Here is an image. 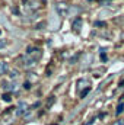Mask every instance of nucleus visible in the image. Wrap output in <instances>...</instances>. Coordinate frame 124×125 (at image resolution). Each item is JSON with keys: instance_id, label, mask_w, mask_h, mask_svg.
<instances>
[{"instance_id": "6e6552de", "label": "nucleus", "mask_w": 124, "mask_h": 125, "mask_svg": "<svg viewBox=\"0 0 124 125\" xmlns=\"http://www.w3.org/2000/svg\"><path fill=\"white\" fill-rule=\"evenodd\" d=\"M112 125H124V119H118V121H114Z\"/></svg>"}, {"instance_id": "39448f33", "label": "nucleus", "mask_w": 124, "mask_h": 125, "mask_svg": "<svg viewBox=\"0 0 124 125\" xmlns=\"http://www.w3.org/2000/svg\"><path fill=\"white\" fill-rule=\"evenodd\" d=\"M80 26H82V19H80V18H77V19L73 22V29H74V31H79V29H80Z\"/></svg>"}, {"instance_id": "20e7f679", "label": "nucleus", "mask_w": 124, "mask_h": 125, "mask_svg": "<svg viewBox=\"0 0 124 125\" xmlns=\"http://www.w3.org/2000/svg\"><path fill=\"white\" fill-rule=\"evenodd\" d=\"M7 71H9V65H7V62H0V76L7 74Z\"/></svg>"}, {"instance_id": "423d86ee", "label": "nucleus", "mask_w": 124, "mask_h": 125, "mask_svg": "<svg viewBox=\"0 0 124 125\" xmlns=\"http://www.w3.org/2000/svg\"><path fill=\"white\" fill-rule=\"evenodd\" d=\"M123 112H124V102H120V103L117 105L115 114H117V115H120V114H123Z\"/></svg>"}, {"instance_id": "7ed1b4c3", "label": "nucleus", "mask_w": 124, "mask_h": 125, "mask_svg": "<svg viewBox=\"0 0 124 125\" xmlns=\"http://www.w3.org/2000/svg\"><path fill=\"white\" fill-rule=\"evenodd\" d=\"M34 64H35V60H34L32 57L28 55L26 58H24V67H26V68H28V67H32Z\"/></svg>"}, {"instance_id": "0eeeda50", "label": "nucleus", "mask_w": 124, "mask_h": 125, "mask_svg": "<svg viewBox=\"0 0 124 125\" xmlns=\"http://www.w3.org/2000/svg\"><path fill=\"white\" fill-rule=\"evenodd\" d=\"M3 100L10 102V100H12V96H10V93H4V94H3Z\"/></svg>"}, {"instance_id": "9d476101", "label": "nucleus", "mask_w": 124, "mask_h": 125, "mask_svg": "<svg viewBox=\"0 0 124 125\" xmlns=\"http://www.w3.org/2000/svg\"><path fill=\"white\" fill-rule=\"evenodd\" d=\"M6 44H7V42H6L4 39H0V48H3V47H4Z\"/></svg>"}, {"instance_id": "f257e3e1", "label": "nucleus", "mask_w": 124, "mask_h": 125, "mask_svg": "<svg viewBox=\"0 0 124 125\" xmlns=\"http://www.w3.org/2000/svg\"><path fill=\"white\" fill-rule=\"evenodd\" d=\"M28 55L32 57L34 60H38L41 55H42V51L39 50V48H34V47H29L28 48Z\"/></svg>"}, {"instance_id": "f03ea898", "label": "nucleus", "mask_w": 124, "mask_h": 125, "mask_svg": "<svg viewBox=\"0 0 124 125\" xmlns=\"http://www.w3.org/2000/svg\"><path fill=\"white\" fill-rule=\"evenodd\" d=\"M26 109H28V105H26L25 102H21V103H19V106H18L16 114H18V115H24V114L26 112Z\"/></svg>"}, {"instance_id": "1a4fd4ad", "label": "nucleus", "mask_w": 124, "mask_h": 125, "mask_svg": "<svg viewBox=\"0 0 124 125\" xmlns=\"http://www.w3.org/2000/svg\"><path fill=\"white\" fill-rule=\"evenodd\" d=\"M9 76H10L12 79H15V77L18 76V71H15V70H13V71H10V74H9Z\"/></svg>"}, {"instance_id": "9b49d317", "label": "nucleus", "mask_w": 124, "mask_h": 125, "mask_svg": "<svg viewBox=\"0 0 124 125\" xmlns=\"http://www.w3.org/2000/svg\"><path fill=\"white\" fill-rule=\"evenodd\" d=\"M24 87H25V89H29V87H31V84H29V82H25V84H24Z\"/></svg>"}, {"instance_id": "f8f14e48", "label": "nucleus", "mask_w": 124, "mask_h": 125, "mask_svg": "<svg viewBox=\"0 0 124 125\" xmlns=\"http://www.w3.org/2000/svg\"><path fill=\"white\" fill-rule=\"evenodd\" d=\"M88 92H89V87H88L85 92H82V93H80V96H82V97H83V96H86V93H88Z\"/></svg>"}]
</instances>
